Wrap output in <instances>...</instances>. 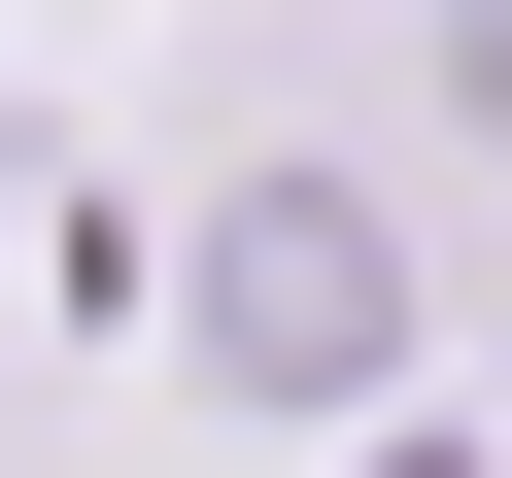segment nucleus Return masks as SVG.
<instances>
[{
	"instance_id": "f257e3e1",
	"label": "nucleus",
	"mask_w": 512,
	"mask_h": 478,
	"mask_svg": "<svg viewBox=\"0 0 512 478\" xmlns=\"http://www.w3.org/2000/svg\"><path fill=\"white\" fill-rule=\"evenodd\" d=\"M205 376L239 410H376L410 376V205L376 171H239L205 205Z\"/></svg>"
},
{
	"instance_id": "f03ea898",
	"label": "nucleus",
	"mask_w": 512,
	"mask_h": 478,
	"mask_svg": "<svg viewBox=\"0 0 512 478\" xmlns=\"http://www.w3.org/2000/svg\"><path fill=\"white\" fill-rule=\"evenodd\" d=\"M444 103H478V137H512V0H444Z\"/></svg>"
}]
</instances>
